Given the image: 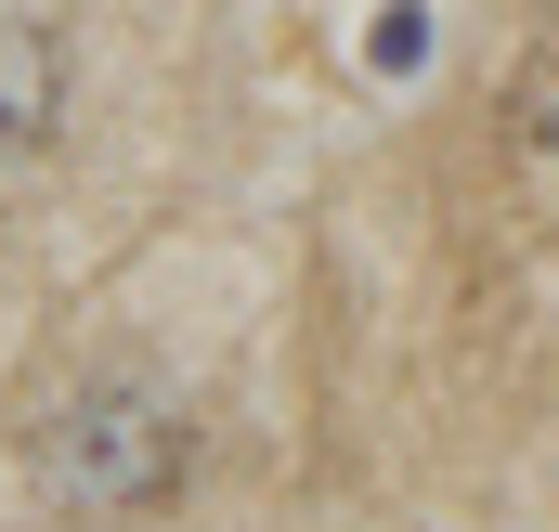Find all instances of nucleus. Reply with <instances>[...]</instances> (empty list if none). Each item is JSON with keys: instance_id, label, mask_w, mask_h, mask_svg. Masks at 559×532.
Masks as SVG:
<instances>
[{"instance_id": "nucleus-1", "label": "nucleus", "mask_w": 559, "mask_h": 532, "mask_svg": "<svg viewBox=\"0 0 559 532\" xmlns=\"http://www.w3.org/2000/svg\"><path fill=\"white\" fill-rule=\"evenodd\" d=\"M182 468H195V428H182V402H156L143 377L79 390L66 415H52V442H39V481H52L66 507H92V520H143V507H169Z\"/></svg>"}, {"instance_id": "nucleus-2", "label": "nucleus", "mask_w": 559, "mask_h": 532, "mask_svg": "<svg viewBox=\"0 0 559 532\" xmlns=\"http://www.w3.org/2000/svg\"><path fill=\"white\" fill-rule=\"evenodd\" d=\"M508 131L534 143V156L559 143V13L534 26V39H521V65H508Z\"/></svg>"}]
</instances>
